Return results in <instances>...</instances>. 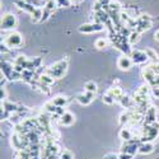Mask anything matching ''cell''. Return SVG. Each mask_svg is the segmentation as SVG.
Wrapping results in <instances>:
<instances>
[{
  "label": "cell",
  "instance_id": "1",
  "mask_svg": "<svg viewBox=\"0 0 159 159\" xmlns=\"http://www.w3.org/2000/svg\"><path fill=\"white\" fill-rule=\"evenodd\" d=\"M159 135V122L150 125H144L140 132V143L141 141H154Z\"/></svg>",
  "mask_w": 159,
  "mask_h": 159
},
{
  "label": "cell",
  "instance_id": "2",
  "mask_svg": "<svg viewBox=\"0 0 159 159\" xmlns=\"http://www.w3.org/2000/svg\"><path fill=\"white\" fill-rule=\"evenodd\" d=\"M68 59H62L60 61H56L55 64H52L50 68L46 69V73L50 74L51 76H54L55 79H61L66 71H68Z\"/></svg>",
  "mask_w": 159,
  "mask_h": 159
},
{
  "label": "cell",
  "instance_id": "3",
  "mask_svg": "<svg viewBox=\"0 0 159 159\" xmlns=\"http://www.w3.org/2000/svg\"><path fill=\"white\" fill-rule=\"evenodd\" d=\"M8 48H19L23 45V37L19 32H14L13 31L11 33H9L4 39L3 42Z\"/></svg>",
  "mask_w": 159,
  "mask_h": 159
},
{
  "label": "cell",
  "instance_id": "4",
  "mask_svg": "<svg viewBox=\"0 0 159 159\" xmlns=\"http://www.w3.org/2000/svg\"><path fill=\"white\" fill-rule=\"evenodd\" d=\"M152 25H153V22L150 19V17L147 16V14H143L139 18H136V27L134 28V31H138L139 33H143L145 31L150 30Z\"/></svg>",
  "mask_w": 159,
  "mask_h": 159
},
{
  "label": "cell",
  "instance_id": "5",
  "mask_svg": "<svg viewBox=\"0 0 159 159\" xmlns=\"http://www.w3.org/2000/svg\"><path fill=\"white\" fill-rule=\"evenodd\" d=\"M18 24V19L14 14L11 13H7L2 17V30L8 31V30H14Z\"/></svg>",
  "mask_w": 159,
  "mask_h": 159
},
{
  "label": "cell",
  "instance_id": "6",
  "mask_svg": "<svg viewBox=\"0 0 159 159\" xmlns=\"http://www.w3.org/2000/svg\"><path fill=\"white\" fill-rule=\"evenodd\" d=\"M104 25L102 23H98V22H94V23H85V24H82L79 27V32L80 33H94V32H101L103 31Z\"/></svg>",
  "mask_w": 159,
  "mask_h": 159
},
{
  "label": "cell",
  "instance_id": "7",
  "mask_svg": "<svg viewBox=\"0 0 159 159\" xmlns=\"http://www.w3.org/2000/svg\"><path fill=\"white\" fill-rule=\"evenodd\" d=\"M130 57L134 64H145L149 60L147 52L141 51V50H132L131 54H130Z\"/></svg>",
  "mask_w": 159,
  "mask_h": 159
},
{
  "label": "cell",
  "instance_id": "8",
  "mask_svg": "<svg viewBox=\"0 0 159 159\" xmlns=\"http://www.w3.org/2000/svg\"><path fill=\"white\" fill-rule=\"evenodd\" d=\"M132 65H134V62H132L131 57L129 55H122L118 57L117 60V66H118V69H121L124 71H127L132 68Z\"/></svg>",
  "mask_w": 159,
  "mask_h": 159
},
{
  "label": "cell",
  "instance_id": "9",
  "mask_svg": "<svg viewBox=\"0 0 159 159\" xmlns=\"http://www.w3.org/2000/svg\"><path fill=\"white\" fill-rule=\"evenodd\" d=\"M157 122V107L150 106L144 113V125H150Z\"/></svg>",
  "mask_w": 159,
  "mask_h": 159
},
{
  "label": "cell",
  "instance_id": "10",
  "mask_svg": "<svg viewBox=\"0 0 159 159\" xmlns=\"http://www.w3.org/2000/svg\"><path fill=\"white\" fill-rule=\"evenodd\" d=\"M94 97H96L94 93H90V92H85L84 90L83 93L76 96V101H78V103H80L82 106H88V104H90L92 102H93Z\"/></svg>",
  "mask_w": 159,
  "mask_h": 159
},
{
  "label": "cell",
  "instance_id": "11",
  "mask_svg": "<svg viewBox=\"0 0 159 159\" xmlns=\"http://www.w3.org/2000/svg\"><path fill=\"white\" fill-rule=\"evenodd\" d=\"M153 152H154V144H153V141H141L139 144V149H138L139 154L148 155V154H150Z\"/></svg>",
  "mask_w": 159,
  "mask_h": 159
},
{
  "label": "cell",
  "instance_id": "12",
  "mask_svg": "<svg viewBox=\"0 0 159 159\" xmlns=\"http://www.w3.org/2000/svg\"><path fill=\"white\" fill-rule=\"evenodd\" d=\"M75 122V116L69 112V111H66L60 118H59V124L61 126H71Z\"/></svg>",
  "mask_w": 159,
  "mask_h": 159
},
{
  "label": "cell",
  "instance_id": "13",
  "mask_svg": "<svg viewBox=\"0 0 159 159\" xmlns=\"http://www.w3.org/2000/svg\"><path fill=\"white\" fill-rule=\"evenodd\" d=\"M120 139L124 141V143H126V141H131V140H134L135 139V134H134V131H132L131 129H129V127H126V126H124V129H121L120 130ZM139 139V138H138Z\"/></svg>",
  "mask_w": 159,
  "mask_h": 159
},
{
  "label": "cell",
  "instance_id": "14",
  "mask_svg": "<svg viewBox=\"0 0 159 159\" xmlns=\"http://www.w3.org/2000/svg\"><path fill=\"white\" fill-rule=\"evenodd\" d=\"M14 4H16L19 9L24 10L25 13H28V14H32V13L36 10V7H33L32 4L27 3L25 0H14Z\"/></svg>",
  "mask_w": 159,
  "mask_h": 159
},
{
  "label": "cell",
  "instance_id": "15",
  "mask_svg": "<svg viewBox=\"0 0 159 159\" xmlns=\"http://www.w3.org/2000/svg\"><path fill=\"white\" fill-rule=\"evenodd\" d=\"M118 103H120L124 108L126 110H132V107H135V103H134V98H131L130 96L127 94H124L120 101H118Z\"/></svg>",
  "mask_w": 159,
  "mask_h": 159
},
{
  "label": "cell",
  "instance_id": "16",
  "mask_svg": "<svg viewBox=\"0 0 159 159\" xmlns=\"http://www.w3.org/2000/svg\"><path fill=\"white\" fill-rule=\"evenodd\" d=\"M38 83L39 84H42V85H45V87H51L52 84L55 83V78L54 76H51L50 74H47L46 71L38 78Z\"/></svg>",
  "mask_w": 159,
  "mask_h": 159
},
{
  "label": "cell",
  "instance_id": "17",
  "mask_svg": "<svg viewBox=\"0 0 159 159\" xmlns=\"http://www.w3.org/2000/svg\"><path fill=\"white\" fill-rule=\"evenodd\" d=\"M2 107H3L5 111H8L9 113H11V115L18 113V112L20 111V107H19L18 104H16V103H11V102H7V101H3V103H2Z\"/></svg>",
  "mask_w": 159,
  "mask_h": 159
},
{
  "label": "cell",
  "instance_id": "18",
  "mask_svg": "<svg viewBox=\"0 0 159 159\" xmlns=\"http://www.w3.org/2000/svg\"><path fill=\"white\" fill-rule=\"evenodd\" d=\"M52 102H54L56 107H65V106H68V103L70 102V98L66 96H56L52 99Z\"/></svg>",
  "mask_w": 159,
  "mask_h": 159
},
{
  "label": "cell",
  "instance_id": "19",
  "mask_svg": "<svg viewBox=\"0 0 159 159\" xmlns=\"http://www.w3.org/2000/svg\"><path fill=\"white\" fill-rule=\"evenodd\" d=\"M107 93L108 94H111L117 102L120 101V98L124 96V93H122V89L120 88V87H111L108 90H107Z\"/></svg>",
  "mask_w": 159,
  "mask_h": 159
},
{
  "label": "cell",
  "instance_id": "20",
  "mask_svg": "<svg viewBox=\"0 0 159 159\" xmlns=\"http://www.w3.org/2000/svg\"><path fill=\"white\" fill-rule=\"evenodd\" d=\"M43 17V8H36V10L31 14V20L37 23V22H42Z\"/></svg>",
  "mask_w": 159,
  "mask_h": 159
},
{
  "label": "cell",
  "instance_id": "21",
  "mask_svg": "<svg viewBox=\"0 0 159 159\" xmlns=\"http://www.w3.org/2000/svg\"><path fill=\"white\" fill-rule=\"evenodd\" d=\"M130 118H131V111H125L120 115L118 122H120V125H122V126H126L130 124Z\"/></svg>",
  "mask_w": 159,
  "mask_h": 159
},
{
  "label": "cell",
  "instance_id": "22",
  "mask_svg": "<svg viewBox=\"0 0 159 159\" xmlns=\"http://www.w3.org/2000/svg\"><path fill=\"white\" fill-rule=\"evenodd\" d=\"M140 34H141V33H139L138 31H131L130 34H129V37H127L129 43H130V45H135V43H138V42H139V39H140Z\"/></svg>",
  "mask_w": 159,
  "mask_h": 159
},
{
  "label": "cell",
  "instance_id": "23",
  "mask_svg": "<svg viewBox=\"0 0 159 159\" xmlns=\"http://www.w3.org/2000/svg\"><path fill=\"white\" fill-rule=\"evenodd\" d=\"M56 106L54 104V102L52 101H50V102H47L45 106H43V112H46V113H48V115H54L55 112H56Z\"/></svg>",
  "mask_w": 159,
  "mask_h": 159
},
{
  "label": "cell",
  "instance_id": "24",
  "mask_svg": "<svg viewBox=\"0 0 159 159\" xmlns=\"http://www.w3.org/2000/svg\"><path fill=\"white\" fill-rule=\"evenodd\" d=\"M84 90L85 92H90V93H97V90H98V87L94 82H87L84 84Z\"/></svg>",
  "mask_w": 159,
  "mask_h": 159
},
{
  "label": "cell",
  "instance_id": "25",
  "mask_svg": "<svg viewBox=\"0 0 159 159\" xmlns=\"http://www.w3.org/2000/svg\"><path fill=\"white\" fill-rule=\"evenodd\" d=\"M145 52H147L149 60H152L153 62H159V56L153 48H145Z\"/></svg>",
  "mask_w": 159,
  "mask_h": 159
},
{
  "label": "cell",
  "instance_id": "26",
  "mask_svg": "<svg viewBox=\"0 0 159 159\" xmlns=\"http://www.w3.org/2000/svg\"><path fill=\"white\" fill-rule=\"evenodd\" d=\"M94 46H96L97 48H99V50L106 48V47L108 46V41H107L106 38H97L96 42H94Z\"/></svg>",
  "mask_w": 159,
  "mask_h": 159
},
{
  "label": "cell",
  "instance_id": "27",
  "mask_svg": "<svg viewBox=\"0 0 159 159\" xmlns=\"http://www.w3.org/2000/svg\"><path fill=\"white\" fill-rule=\"evenodd\" d=\"M102 101H103V103H106V104H108V106H111V104H113L115 102H117L111 94H108L107 92L103 94V97H102Z\"/></svg>",
  "mask_w": 159,
  "mask_h": 159
},
{
  "label": "cell",
  "instance_id": "28",
  "mask_svg": "<svg viewBox=\"0 0 159 159\" xmlns=\"http://www.w3.org/2000/svg\"><path fill=\"white\" fill-rule=\"evenodd\" d=\"M59 158H60V159H74V154H73L70 150L65 149V150H62V152L60 153Z\"/></svg>",
  "mask_w": 159,
  "mask_h": 159
},
{
  "label": "cell",
  "instance_id": "29",
  "mask_svg": "<svg viewBox=\"0 0 159 159\" xmlns=\"http://www.w3.org/2000/svg\"><path fill=\"white\" fill-rule=\"evenodd\" d=\"M149 68L153 70V73H154L155 75H159V62H152V64L149 65Z\"/></svg>",
  "mask_w": 159,
  "mask_h": 159
},
{
  "label": "cell",
  "instance_id": "30",
  "mask_svg": "<svg viewBox=\"0 0 159 159\" xmlns=\"http://www.w3.org/2000/svg\"><path fill=\"white\" fill-rule=\"evenodd\" d=\"M56 2V4H57V7H69L70 4H71V2L70 0H55Z\"/></svg>",
  "mask_w": 159,
  "mask_h": 159
},
{
  "label": "cell",
  "instance_id": "31",
  "mask_svg": "<svg viewBox=\"0 0 159 159\" xmlns=\"http://www.w3.org/2000/svg\"><path fill=\"white\" fill-rule=\"evenodd\" d=\"M150 94L154 97V98H158L159 99V87H150Z\"/></svg>",
  "mask_w": 159,
  "mask_h": 159
},
{
  "label": "cell",
  "instance_id": "32",
  "mask_svg": "<svg viewBox=\"0 0 159 159\" xmlns=\"http://www.w3.org/2000/svg\"><path fill=\"white\" fill-rule=\"evenodd\" d=\"M0 98H2V101H5V99H7V90H5V87H0Z\"/></svg>",
  "mask_w": 159,
  "mask_h": 159
},
{
  "label": "cell",
  "instance_id": "33",
  "mask_svg": "<svg viewBox=\"0 0 159 159\" xmlns=\"http://www.w3.org/2000/svg\"><path fill=\"white\" fill-rule=\"evenodd\" d=\"M118 158H120V159H132V158H134V155H130V154H126V153H120V154H118Z\"/></svg>",
  "mask_w": 159,
  "mask_h": 159
},
{
  "label": "cell",
  "instance_id": "34",
  "mask_svg": "<svg viewBox=\"0 0 159 159\" xmlns=\"http://www.w3.org/2000/svg\"><path fill=\"white\" fill-rule=\"evenodd\" d=\"M103 159H120V158H118V154H113V153H110V154H106Z\"/></svg>",
  "mask_w": 159,
  "mask_h": 159
},
{
  "label": "cell",
  "instance_id": "35",
  "mask_svg": "<svg viewBox=\"0 0 159 159\" xmlns=\"http://www.w3.org/2000/svg\"><path fill=\"white\" fill-rule=\"evenodd\" d=\"M154 39L159 42V30H157V31L154 32Z\"/></svg>",
  "mask_w": 159,
  "mask_h": 159
},
{
  "label": "cell",
  "instance_id": "36",
  "mask_svg": "<svg viewBox=\"0 0 159 159\" xmlns=\"http://www.w3.org/2000/svg\"><path fill=\"white\" fill-rule=\"evenodd\" d=\"M71 4H79V3H82L83 0H70Z\"/></svg>",
  "mask_w": 159,
  "mask_h": 159
},
{
  "label": "cell",
  "instance_id": "37",
  "mask_svg": "<svg viewBox=\"0 0 159 159\" xmlns=\"http://www.w3.org/2000/svg\"><path fill=\"white\" fill-rule=\"evenodd\" d=\"M41 2H42V3H43V2H47V0H41Z\"/></svg>",
  "mask_w": 159,
  "mask_h": 159
}]
</instances>
